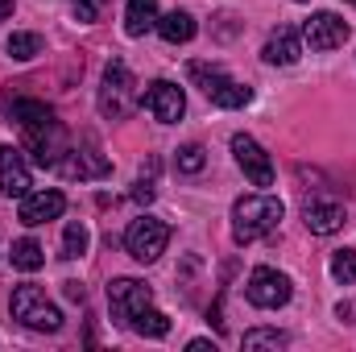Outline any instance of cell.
I'll return each mask as SVG.
<instances>
[{"label":"cell","mask_w":356,"mask_h":352,"mask_svg":"<svg viewBox=\"0 0 356 352\" xmlns=\"http://www.w3.org/2000/svg\"><path fill=\"white\" fill-rule=\"evenodd\" d=\"M282 216H286L282 199H273V195H241L232 203V241L236 245L261 241L282 224Z\"/></svg>","instance_id":"6da1fadb"},{"label":"cell","mask_w":356,"mask_h":352,"mask_svg":"<svg viewBox=\"0 0 356 352\" xmlns=\"http://www.w3.org/2000/svg\"><path fill=\"white\" fill-rule=\"evenodd\" d=\"M137 79H133V71L116 58V63H108V71H104V88H99V112L108 116V120H124V116H133V108H137Z\"/></svg>","instance_id":"7a4b0ae2"},{"label":"cell","mask_w":356,"mask_h":352,"mask_svg":"<svg viewBox=\"0 0 356 352\" xmlns=\"http://www.w3.org/2000/svg\"><path fill=\"white\" fill-rule=\"evenodd\" d=\"M13 319L17 323H25L29 332H58L63 328V311L46 298V290H38V286H17L13 290Z\"/></svg>","instance_id":"3957f363"},{"label":"cell","mask_w":356,"mask_h":352,"mask_svg":"<svg viewBox=\"0 0 356 352\" xmlns=\"http://www.w3.org/2000/svg\"><path fill=\"white\" fill-rule=\"evenodd\" d=\"M166 245H170V228L158 216H137L124 228V249H129L133 262H141V265H154L166 253Z\"/></svg>","instance_id":"277c9868"},{"label":"cell","mask_w":356,"mask_h":352,"mask_svg":"<svg viewBox=\"0 0 356 352\" xmlns=\"http://www.w3.org/2000/svg\"><path fill=\"white\" fill-rule=\"evenodd\" d=\"M191 79L203 88V95H207L216 108H245V104H249V95H253L245 83H236L228 71L207 67V63H191Z\"/></svg>","instance_id":"5b68a950"},{"label":"cell","mask_w":356,"mask_h":352,"mask_svg":"<svg viewBox=\"0 0 356 352\" xmlns=\"http://www.w3.org/2000/svg\"><path fill=\"white\" fill-rule=\"evenodd\" d=\"M154 303V290L145 286V282H137V278H112L108 282V307H112V315L129 328L145 307Z\"/></svg>","instance_id":"8992f818"},{"label":"cell","mask_w":356,"mask_h":352,"mask_svg":"<svg viewBox=\"0 0 356 352\" xmlns=\"http://www.w3.org/2000/svg\"><path fill=\"white\" fill-rule=\"evenodd\" d=\"M245 294H249L253 307H261V311H277V307L290 303V278L277 273V269H269V265H257V269L249 273Z\"/></svg>","instance_id":"52a82bcc"},{"label":"cell","mask_w":356,"mask_h":352,"mask_svg":"<svg viewBox=\"0 0 356 352\" xmlns=\"http://www.w3.org/2000/svg\"><path fill=\"white\" fill-rule=\"evenodd\" d=\"M232 154H236V166L245 170V178H249L253 186H273V162H269V154L253 141V137L236 133V137H232Z\"/></svg>","instance_id":"ba28073f"},{"label":"cell","mask_w":356,"mask_h":352,"mask_svg":"<svg viewBox=\"0 0 356 352\" xmlns=\"http://www.w3.org/2000/svg\"><path fill=\"white\" fill-rule=\"evenodd\" d=\"M141 99H145L149 116H154V120H162V125H175L178 116L186 112V95H182V88H178V83H170V79L149 83Z\"/></svg>","instance_id":"9c48e42d"},{"label":"cell","mask_w":356,"mask_h":352,"mask_svg":"<svg viewBox=\"0 0 356 352\" xmlns=\"http://www.w3.org/2000/svg\"><path fill=\"white\" fill-rule=\"evenodd\" d=\"M344 38H348V21L336 17V13H315V17L302 25V42H307L311 50H319V54L344 46Z\"/></svg>","instance_id":"30bf717a"},{"label":"cell","mask_w":356,"mask_h":352,"mask_svg":"<svg viewBox=\"0 0 356 352\" xmlns=\"http://www.w3.org/2000/svg\"><path fill=\"white\" fill-rule=\"evenodd\" d=\"M67 211V195L63 191H29L25 199H21V224H29V228H38V224H50V220H58Z\"/></svg>","instance_id":"8fae6325"},{"label":"cell","mask_w":356,"mask_h":352,"mask_svg":"<svg viewBox=\"0 0 356 352\" xmlns=\"http://www.w3.org/2000/svg\"><path fill=\"white\" fill-rule=\"evenodd\" d=\"M29 186H33V178H29V166H25L21 150L0 145V191H4L8 199H25Z\"/></svg>","instance_id":"7c38bea8"},{"label":"cell","mask_w":356,"mask_h":352,"mask_svg":"<svg viewBox=\"0 0 356 352\" xmlns=\"http://www.w3.org/2000/svg\"><path fill=\"white\" fill-rule=\"evenodd\" d=\"M58 170L71 175V178H99V175H108V158H99L95 145H88V150H67L63 162H58Z\"/></svg>","instance_id":"4fadbf2b"},{"label":"cell","mask_w":356,"mask_h":352,"mask_svg":"<svg viewBox=\"0 0 356 352\" xmlns=\"http://www.w3.org/2000/svg\"><path fill=\"white\" fill-rule=\"evenodd\" d=\"M307 228H311L315 237L340 232V228H344V207H340L336 199H315V203H307Z\"/></svg>","instance_id":"5bb4252c"},{"label":"cell","mask_w":356,"mask_h":352,"mask_svg":"<svg viewBox=\"0 0 356 352\" xmlns=\"http://www.w3.org/2000/svg\"><path fill=\"white\" fill-rule=\"evenodd\" d=\"M261 54H266L269 67H290V63H298V54H302V38H298L294 29H273Z\"/></svg>","instance_id":"9a60e30c"},{"label":"cell","mask_w":356,"mask_h":352,"mask_svg":"<svg viewBox=\"0 0 356 352\" xmlns=\"http://www.w3.org/2000/svg\"><path fill=\"white\" fill-rule=\"evenodd\" d=\"M149 29H158V0H129V8H124V33L129 38H145Z\"/></svg>","instance_id":"2e32d148"},{"label":"cell","mask_w":356,"mask_h":352,"mask_svg":"<svg viewBox=\"0 0 356 352\" xmlns=\"http://www.w3.org/2000/svg\"><path fill=\"white\" fill-rule=\"evenodd\" d=\"M195 17L186 13V8H175V13H166V17H158V33L170 42V46H182V42H191L195 38Z\"/></svg>","instance_id":"e0dca14e"},{"label":"cell","mask_w":356,"mask_h":352,"mask_svg":"<svg viewBox=\"0 0 356 352\" xmlns=\"http://www.w3.org/2000/svg\"><path fill=\"white\" fill-rule=\"evenodd\" d=\"M8 120H17L21 129H29V125L54 120V108H46L42 99H13V108H8Z\"/></svg>","instance_id":"ac0fdd59"},{"label":"cell","mask_w":356,"mask_h":352,"mask_svg":"<svg viewBox=\"0 0 356 352\" xmlns=\"http://www.w3.org/2000/svg\"><path fill=\"white\" fill-rule=\"evenodd\" d=\"M8 257H13V265H17V269L33 273V269H42V262H46V249H42L33 237H21V241L13 245V253H8Z\"/></svg>","instance_id":"d6986e66"},{"label":"cell","mask_w":356,"mask_h":352,"mask_svg":"<svg viewBox=\"0 0 356 352\" xmlns=\"http://www.w3.org/2000/svg\"><path fill=\"white\" fill-rule=\"evenodd\" d=\"M137 336H149V340H162V336H170V319L162 315V311H154V307H145L133 323H129Z\"/></svg>","instance_id":"ffe728a7"},{"label":"cell","mask_w":356,"mask_h":352,"mask_svg":"<svg viewBox=\"0 0 356 352\" xmlns=\"http://www.w3.org/2000/svg\"><path fill=\"white\" fill-rule=\"evenodd\" d=\"M241 344H245V352H261V349H286V344H290V336H286V332H277V328H253V332H245V340H241Z\"/></svg>","instance_id":"44dd1931"},{"label":"cell","mask_w":356,"mask_h":352,"mask_svg":"<svg viewBox=\"0 0 356 352\" xmlns=\"http://www.w3.org/2000/svg\"><path fill=\"white\" fill-rule=\"evenodd\" d=\"M88 245H91L88 224H83V220H71V224H67V232H63V257H67V262H71V257H83V253H88Z\"/></svg>","instance_id":"7402d4cb"},{"label":"cell","mask_w":356,"mask_h":352,"mask_svg":"<svg viewBox=\"0 0 356 352\" xmlns=\"http://www.w3.org/2000/svg\"><path fill=\"white\" fill-rule=\"evenodd\" d=\"M8 54H13L17 63L38 58V54H42V38H38V33H13V38H8Z\"/></svg>","instance_id":"603a6c76"},{"label":"cell","mask_w":356,"mask_h":352,"mask_svg":"<svg viewBox=\"0 0 356 352\" xmlns=\"http://www.w3.org/2000/svg\"><path fill=\"white\" fill-rule=\"evenodd\" d=\"M332 278L344 282V286H353L356 282V249H336L332 253Z\"/></svg>","instance_id":"cb8c5ba5"},{"label":"cell","mask_w":356,"mask_h":352,"mask_svg":"<svg viewBox=\"0 0 356 352\" xmlns=\"http://www.w3.org/2000/svg\"><path fill=\"white\" fill-rule=\"evenodd\" d=\"M203 166H207V150H203V145L191 141V145L178 150V170H182V175H199Z\"/></svg>","instance_id":"d4e9b609"},{"label":"cell","mask_w":356,"mask_h":352,"mask_svg":"<svg viewBox=\"0 0 356 352\" xmlns=\"http://www.w3.org/2000/svg\"><path fill=\"white\" fill-rule=\"evenodd\" d=\"M71 8H75L79 21H95L99 17V0H71Z\"/></svg>","instance_id":"484cf974"},{"label":"cell","mask_w":356,"mask_h":352,"mask_svg":"<svg viewBox=\"0 0 356 352\" xmlns=\"http://www.w3.org/2000/svg\"><path fill=\"white\" fill-rule=\"evenodd\" d=\"M133 199H137V203H149V199H154V186H149V182H137Z\"/></svg>","instance_id":"4316f807"},{"label":"cell","mask_w":356,"mask_h":352,"mask_svg":"<svg viewBox=\"0 0 356 352\" xmlns=\"http://www.w3.org/2000/svg\"><path fill=\"white\" fill-rule=\"evenodd\" d=\"M67 298H75V303H83V286H79V282H67Z\"/></svg>","instance_id":"83f0119b"},{"label":"cell","mask_w":356,"mask_h":352,"mask_svg":"<svg viewBox=\"0 0 356 352\" xmlns=\"http://www.w3.org/2000/svg\"><path fill=\"white\" fill-rule=\"evenodd\" d=\"M186 349H191V352H216V344H211V340H191Z\"/></svg>","instance_id":"f1b7e54d"},{"label":"cell","mask_w":356,"mask_h":352,"mask_svg":"<svg viewBox=\"0 0 356 352\" xmlns=\"http://www.w3.org/2000/svg\"><path fill=\"white\" fill-rule=\"evenodd\" d=\"M13 13V0H0V17H8Z\"/></svg>","instance_id":"f546056e"},{"label":"cell","mask_w":356,"mask_h":352,"mask_svg":"<svg viewBox=\"0 0 356 352\" xmlns=\"http://www.w3.org/2000/svg\"><path fill=\"white\" fill-rule=\"evenodd\" d=\"M294 4H307V0H294Z\"/></svg>","instance_id":"4dcf8cb0"},{"label":"cell","mask_w":356,"mask_h":352,"mask_svg":"<svg viewBox=\"0 0 356 352\" xmlns=\"http://www.w3.org/2000/svg\"><path fill=\"white\" fill-rule=\"evenodd\" d=\"M348 4H356V0H348Z\"/></svg>","instance_id":"1f68e13d"}]
</instances>
